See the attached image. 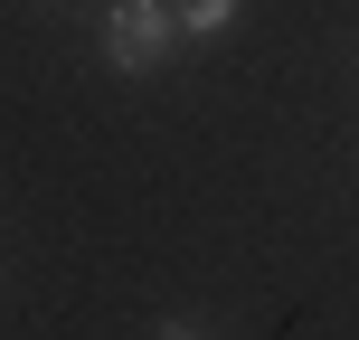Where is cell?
Segmentation results:
<instances>
[{
  "label": "cell",
  "mask_w": 359,
  "mask_h": 340,
  "mask_svg": "<svg viewBox=\"0 0 359 340\" xmlns=\"http://www.w3.org/2000/svg\"><path fill=\"white\" fill-rule=\"evenodd\" d=\"M95 57H104V76H123V86H151L180 57L170 0H104V10H95Z\"/></svg>",
  "instance_id": "1"
},
{
  "label": "cell",
  "mask_w": 359,
  "mask_h": 340,
  "mask_svg": "<svg viewBox=\"0 0 359 340\" xmlns=\"http://www.w3.org/2000/svg\"><path fill=\"white\" fill-rule=\"evenodd\" d=\"M170 19H180V38H198V48H217V38L246 19V0H170Z\"/></svg>",
  "instance_id": "2"
},
{
  "label": "cell",
  "mask_w": 359,
  "mask_h": 340,
  "mask_svg": "<svg viewBox=\"0 0 359 340\" xmlns=\"http://www.w3.org/2000/svg\"><path fill=\"white\" fill-rule=\"evenodd\" d=\"M151 340H217V331L198 322V312H170V322H151Z\"/></svg>",
  "instance_id": "3"
},
{
  "label": "cell",
  "mask_w": 359,
  "mask_h": 340,
  "mask_svg": "<svg viewBox=\"0 0 359 340\" xmlns=\"http://www.w3.org/2000/svg\"><path fill=\"white\" fill-rule=\"evenodd\" d=\"M38 10H57V0H38Z\"/></svg>",
  "instance_id": "4"
}]
</instances>
